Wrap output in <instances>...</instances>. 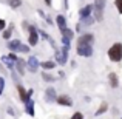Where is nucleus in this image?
<instances>
[{
    "label": "nucleus",
    "mask_w": 122,
    "mask_h": 119,
    "mask_svg": "<svg viewBox=\"0 0 122 119\" xmlns=\"http://www.w3.org/2000/svg\"><path fill=\"white\" fill-rule=\"evenodd\" d=\"M108 80H110L111 88H117V85H119V80H117V76L114 74V73H110V74H108Z\"/></svg>",
    "instance_id": "17"
},
{
    "label": "nucleus",
    "mask_w": 122,
    "mask_h": 119,
    "mask_svg": "<svg viewBox=\"0 0 122 119\" xmlns=\"http://www.w3.org/2000/svg\"><path fill=\"white\" fill-rule=\"evenodd\" d=\"M39 67H40V62H39V59H37L36 56H30V57H28L26 68L30 70L31 73H36L37 70H39Z\"/></svg>",
    "instance_id": "6"
},
{
    "label": "nucleus",
    "mask_w": 122,
    "mask_h": 119,
    "mask_svg": "<svg viewBox=\"0 0 122 119\" xmlns=\"http://www.w3.org/2000/svg\"><path fill=\"white\" fill-rule=\"evenodd\" d=\"M60 33H62V37H66L70 40H73V37H74V31H71L70 28H63Z\"/></svg>",
    "instance_id": "18"
},
{
    "label": "nucleus",
    "mask_w": 122,
    "mask_h": 119,
    "mask_svg": "<svg viewBox=\"0 0 122 119\" xmlns=\"http://www.w3.org/2000/svg\"><path fill=\"white\" fill-rule=\"evenodd\" d=\"M79 16H81V19H85V17L93 16V5H85L81 11H79Z\"/></svg>",
    "instance_id": "8"
},
{
    "label": "nucleus",
    "mask_w": 122,
    "mask_h": 119,
    "mask_svg": "<svg viewBox=\"0 0 122 119\" xmlns=\"http://www.w3.org/2000/svg\"><path fill=\"white\" fill-rule=\"evenodd\" d=\"M108 57L113 62H121L122 60V43H114L108 50Z\"/></svg>",
    "instance_id": "2"
},
{
    "label": "nucleus",
    "mask_w": 122,
    "mask_h": 119,
    "mask_svg": "<svg viewBox=\"0 0 122 119\" xmlns=\"http://www.w3.org/2000/svg\"><path fill=\"white\" fill-rule=\"evenodd\" d=\"M42 78H43L45 82H54V80H56V78H54V76L48 74L46 71H43V73H42Z\"/></svg>",
    "instance_id": "23"
},
{
    "label": "nucleus",
    "mask_w": 122,
    "mask_h": 119,
    "mask_svg": "<svg viewBox=\"0 0 122 119\" xmlns=\"http://www.w3.org/2000/svg\"><path fill=\"white\" fill-rule=\"evenodd\" d=\"M6 3H8L11 8H20L22 6V0H8Z\"/></svg>",
    "instance_id": "22"
},
{
    "label": "nucleus",
    "mask_w": 122,
    "mask_h": 119,
    "mask_svg": "<svg viewBox=\"0 0 122 119\" xmlns=\"http://www.w3.org/2000/svg\"><path fill=\"white\" fill-rule=\"evenodd\" d=\"M20 45H22V42L19 40V39H14V40H9L8 42V48H9V51H12V53H19Z\"/></svg>",
    "instance_id": "9"
},
{
    "label": "nucleus",
    "mask_w": 122,
    "mask_h": 119,
    "mask_svg": "<svg viewBox=\"0 0 122 119\" xmlns=\"http://www.w3.org/2000/svg\"><path fill=\"white\" fill-rule=\"evenodd\" d=\"M56 102L59 105H63V107H71V105H73L71 98H68V96H57Z\"/></svg>",
    "instance_id": "7"
},
{
    "label": "nucleus",
    "mask_w": 122,
    "mask_h": 119,
    "mask_svg": "<svg viewBox=\"0 0 122 119\" xmlns=\"http://www.w3.org/2000/svg\"><path fill=\"white\" fill-rule=\"evenodd\" d=\"M40 67L45 70V71H46V70H53L54 67H56V63H54L53 60H45V62H42V63H40Z\"/></svg>",
    "instance_id": "19"
},
{
    "label": "nucleus",
    "mask_w": 122,
    "mask_h": 119,
    "mask_svg": "<svg viewBox=\"0 0 122 119\" xmlns=\"http://www.w3.org/2000/svg\"><path fill=\"white\" fill-rule=\"evenodd\" d=\"M93 51H94L93 45L77 42V54H79V56H82V57H91L93 56Z\"/></svg>",
    "instance_id": "3"
},
{
    "label": "nucleus",
    "mask_w": 122,
    "mask_h": 119,
    "mask_svg": "<svg viewBox=\"0 0 122 119\" xmlns=\"http://www.w3.org/2000/svg\"><path fill=\"white\" fill-rule=\"evenodd\" d=\"M104 9H105V0H94L93 5V17L96 22L104 20Z\"/></svg>",
    "instance_id": "1"
},
{
    "label": "nucleus",
    "mask_w": 122,
    "mask_h": 119,
    "mask_svg": "<svg viewBox=\"0 0 122 119\" xmlns=\"http://www.w3.org/2000/svg\"><path fill=\"white\" fill-rule=\"evenodd\" d=\"M28 31H30L28 45H30V47H36V45L39 43V30H37L34 25H30V26H28Z\"/></svg>",
    "instance_id": "4"
},
{
    "label": "nucleus",
    "mask_w": 122,
    "mask_h": 119,
    "mask_svg": "<svg viewBox=\"0 0 122 119\" xmlns=\"http://www.w3.org/2000/svg\"><path fill=\"white\" fill-rule=\"evenodd\" d=\"M45 99H46V102H56V99H57L56 90L54 88H46V91H45Z\"/></svg>",
    "instance_id": "10"
},
{
    "label": "nucleus",
    "mask_w": 122,
    "mask_h": 119,
    "mask_svg": "<svg viewBox=\"0 0 122 119\" xmlns=\"http://www.w3.org/2000/svg\"><path fill=\"white\" fill-rule=\"evenodd\" d=\"M68 51H70V47L63 45L62 50H57L56 51V60L59 65H65L66 60H68Z\"/></svg>",
    "instance_id": "5"
},
{
    "label": "nucleus",
    "mask_w": 122,
    "mask_h": 119,
    "mask_svg": "<svg viewBox=\"0 0 122 119\" xmlns=\"http://www.w3.org/2000/svg\"><path fill=\"white\" fill-rule=\"evenodd\" d=\"M3 90H5V79L0 76V96L3 94Z\"/></svg>",
    "instance_id": "26"
},
{
    "label": "nucleus",
    "mask_w": 122,
    "mask_h": 119,
    "mask_svg": "<svg viewBox=\"0 0 122 119\" xmlns=\"http://www.w3.org/2000/svg\"><path fill=\"white\" fill-rule=\"evenodd\" d=\"M25 110H26V113L30 114V116H34V101L33 99H28V101L25 102Z\"/></svg>",
    "instance_id": "14"
},
{
    "label": "nucleus",
    "mask_w": 122,
    "mask_h": 119,
    "mask_svg": "<svg viewBox=\"0 0 122 119\" xmlns=\"http://www.w3.org/2000/svg\"><path fill=\"white\" fill-rule=\"evenodd\" d=\"M114 5H116V8H117V11L122 14V0H114Z\"/></svg>",
    "instance_id": "27"
},
{
    "label": "nucleus",
    "mask_w": 122,
    "mask_h": 119,
    "mask_svg": "<svg viewBox=\"0 0 122 119\" xmlns=\"http://www.w3.org/2000/svg\"><path fill=\"white\" fill-rule=\"evenodd\" d=\"M93 22H96L93 16H90V17H85V19H81V23H83V25H91Z\"/></svg>",
    "instance_id": "24"
},
{
    "label": "nucleus",
    "mask_w": 122,
    "mask_h": 119,
    "mask_svg": "<svg viewBox=\"0 0 122 119\" xmlns=\"http://www.w3.org/2000/svg\"><path fill=\"white\" fill-rule=\"evenodd\" d=\"M56 23H57V26H59V30L62 31L63 28H66V20H65V17H63L62 14H59L56 17Z\"/></svg>",
    "instance_id": "16"
},
{
    "label": "nucleus",
    "mask_w": 122,
    "mask_h": 119,
    "mask_svg": "<svg viewBox=\"0 0 122 119\" xmlns=\"http://www.w3.org/2000/svg\"><path fill=\"white\" fill-rule=\"evenodd\" d=\"M17 91H19V98H20L22 102H26L28 99H31L30 96H28V91H26V88H25V87L17 85Z\"/></svg>",
    "instance_id": "11"
},
{
    "label": "nucleus",
    "mask_w": 122,
    "mask_h": 119,
    "mask_svg": "<svg viewBox=\"0 0 122 119\" xmlns=\"http://www.w3.org/2000/svg\"><path fill=\"white\" fill-rule=\"evenodd\" d=\"M43 2L46 3V6H51V5H53V2H51V0H43Z\"/></svg>",
    "instance_id": "31"
},
{
    "label": "nucleus",
    "mask_w": 122,
    "mask_h": 119,
    "mask_svg": "<svg viewBox=\"0 0 122 119\" xmlns=\"http://www.w3.org/2000/svg\"><path fill=\"white\" fill-rule=\"evenodd\" d=\"M11 34H12V25L9 28H5V30L2 31V36H3V39H5V40L11 39Z\"/></svg>",
    "instance_id": "20"
},
{
    "label": "nucleus",
    "mask_w": 122,
    "mask_h": 119,
    "mask_svg": "<svg viewBox=\"0 0 122 119\" xmlns=\"http://www.w3.org/2000/svg\"><path fill=\"white\" fill-rule=\"evenodd\" d=\"M6 28V22L3 20V19H0V31H3Z\"/></svg>",
    "instance_id": "29"
},
{
    "label": "nucleus",
    "mask_w": 122,
    "mask_h": 119,
    "mask_svg": "<svg viewBox=\"0 0 122 119\" xmlns=\"http://www.w3.org/2000/svg\"><path fill=\"white\" fill-rule=\"evenodd\" d=\"M25 68H26V62H25V60H22V59L15 60V70L19 71V74L23 76L25 74Z\"/></svg>",
    "instance_id": "12"
},
{
    "label": "nucleus",
    "mask_w": 122,
    "mask_h": 119,
    "mask_svg": "<svg viewBox=\"0 0 122 119\" xmlns=\"http://www.w3.org/2000/svg\"><path fill=\"white\" fill-rule=\"evenodd\" d=\"M107 110H108V104H107V102H102L101 107H99V110L96 111V116H101V114H104Z\"/></svg>",
    "instance_id": "21"
},
{
    "label": "nucleus",
    "mask_w": 122,
    "mask_h": 119,
    "mask_svg": "<svg viewBox=\"0 0 122 119\" xmlns=\"http://www.w3.org/2000/svg\"><path fill=\"white\" fill-rule=\"evenodd\" d=\"M70 119H83V114L81 113V111H76V113L73 114V116L70 118Z\"/></svg>",
    "instance_id": "28"
},
{
    "label": "nucleus",
    "mask_w": 122,
    "mask_h": 119,
    "mask_svg": "<svg viewBox=\"0 0 122 119\" xmlns=\"http://www.w3.org/2000/svg\"><path fill=\"white\" fill-rule=\"evenodd\" d=\"M19 53H30V45H23V43H22Z\"/></svg>",
    "instance_id": "25"
},
{
    "label": "nucleus",
    "mask_w": 122,
    "mask_h": 119,
    "mask_svg": "<svg viewBox=\"0 0 122 119\" xmlns=\"http://www.w3.org/2000/svg\"><path fill=\"white\" fill-rule=\"evenodd\" d=\"M77 42H82V43H90V45H93V43H94V36H93V34H82V36L77 39Z\"/></svg>",
    "instance_id": "13"
},
{
    "label": "nucleus",
    "mask_w": 122,
    "mask_h": 119,
    "mask_svg": "<svg viewBox=\"0 0 122 119\" xmlns=\"http://www.w3.org/2000/svg\"><path fill=\"white\" fill-rule=\"evenodd\" d=\"M8 56H9V57H11V59H12V60H14V62H15V60H17V59H19V57H17V56H15V54H14V53H9V54H8Z\"/></svg>",
    "instance_id": "30"
},
{
    "label": "nucleus",
    "mask_w": 122,
    "mask_h": 119,
    "mask_svg": "<svg viewBox=\"0 0 122 119\" xmlns=\"http://www.w3.org/2000/svg\"><path fill=\"white\" fill-rule=\"evenodd\" d=\"M2 62L5 63L6 68H9V70H12V68L15 67V62H14V60H12L9 56H3V57H2Z\"/></svg>",
    "instance_id": "15"
}]
</instances>
